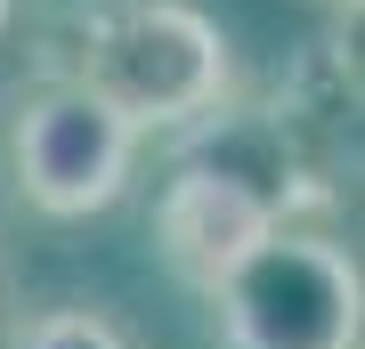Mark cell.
I'll use <instances>...</instances> for the list:
<instances>
[{
	"label": "cell",
	"mask_w": 365,
	"mask_h": 349,
	"mask_svg": "<svg viewBox=\"0 0 365 349\" xmlns=\"http://www.w3.org/2000/svg\"><path fill=\"white\" fill-rule=\"evenodd\" d=\"M0 349H138L130 325L106 317L98 300H41V309L9 317V341Z\"/></svg>",
	"instance_id": "cell-5"
},
{
	"label": "cell",
	"mask_w": 365,
	"mask_h": 349,
	"mask_svg": "<svg viewBox=\"0 0 365 349\" xmlns=\"http://www.w3.org/2000/svg\"><path fill=\"white\" fill-rule=\"evenodd\" d=\"M138 146H146L138 130L114 122L73 81L33 90L16 106V122H9V171L25 187V203L49 211V220H90V211L122 203V187L138 171Z\"/></svg>",
	"instance_id": "cell-3"
},
{
	"label": "cell",
	"mask_w": 365,
	"mask_h": 349,
	"mask_svg": "<svg viewBox=\"0 0 365 349\" xmlns=\"http://www.w3.org/2000/svg\"><path fill=\"white\" fill-rule=\"evenodd\" d=\"M276 220H284V203H276L268 187H252L244 171L187 163L179 179H170V195H163V211H155V236H163L170 268H179L195 293H211Z\"/></svg>",
	"instance_id": "cell-4"
},
{
	"label": "cell",
	"mask_w": 365,
	"mask_h": 349,
	"mask_svg": "<svg viewBox=\"0 0 365 349\" xmlns=\"http://www.w3.org/2000/svg\"><path fill=\"white\" fill-rule=\"evenodd\" d=\"M0 25H9V0H0Z\"/></svg>",
	"instance_id": "cell-6"
},
{
	"label": "cell",
	"mask_w": 365,
	"mask_h": 349,
	"mask_svg": "<svg viewBox=\"0 0 365 349\" xmlns=\"http://www.w3.org/2000/svg\"><path fill=\"white\" fill-rule=\"evenodd\" d=\"M203 300L220 317V349H357L365 333L357 252L292 220H276Z\"/></svg>",
	"instance_id": "cell-2"
},
{
	"label": "cell",
	"mask_w": 365,
	"mask_h": 349,
	"mask_svg": "<svg viewBox=\"0 0 365 349\" xmlns=\"http://www.w3.org/2000/svg\"><path fill=\"white\" fill-rule=\"evenodd\" d=\"M73 90H90L114 122L146 138V130L220 114L235 90V49L220 16L195 0H98L81 16Z\"/></svg>",
	"instance_id": "cell-1"
}]
</instances>
